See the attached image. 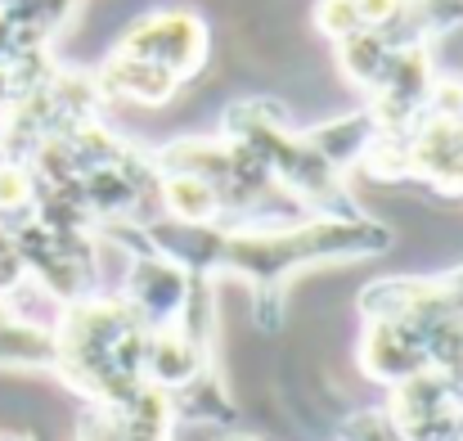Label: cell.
<instances>
[{"label": "cell", "mask_w": 463, "mask_h": 441, "mask_svg": "<svg viewBox=\"0 0 463 441\" xmlns=\"http://www.w3.org/2000/svg\"><path fill=\"white\" fill-rule=\"evenodd\" d=\"M157 253L180 262L184 271L216 280L234 275L248 284L252 311L261 329H279L288 284L328 262H360L392 248V230L383 221L360 216H293L270 225H175V221H145L136 225Z\"/></svg>", "instance_id": "6da1fadb"}, {"label": "cell", "mask_w": 463, "mask_h": 441, "mask_svg": "<svg viewBox=\"0 0 463 441\" xmlns=\"http://www.w3.org/2000/svg\"><path fill=\"white\" fill-rule=\"evenodd\" d=\"M360 369L373 383L414 374L463 379V266L432 280H378L360 293Z\"/></svg>", "instance_id": "7a4b0ae2"}, {"label": "cell", "mask_w": 463, "mask_h": 441, "mask_svg": "<svg viewBox=\"0 0 463 441\" xmlns=\"http://www.w3.org/2000/svg\"><path fill=\"white\" fill-rule=\"evenodd\" d=\"M54 379H63L90 410H118L136 401L145 383L149 324L122 293H81L50 320Z\"/></svg>", "instance_id": "3957f363"}, {"label": "cell", "mask_w": 463, "mask_h": 441, "mask_svg": "<svg viewBox=\"0 0 463 441\" xmlns=\"http://www.w3.org/2000/svg\"><path fill=\"white\" fill-rule=\"evenodd\" d=\"M221 136L248 149L266 176L307 212V216H360L355 198L346 194V176L324 162V153L307 140V131L288 127L284 109L270 100L230 104L221 118Z\"/></svg>", "instance_id": "277c9868"}, {"label": "cell", "mask_w": 463, "mask_h": 441, "mask_svg": "<svg viewBox=\"0 0 463 441\" xmlns=\"http://www.w3.org/2000/svg\"><path fill=\"white\" fill-rule=\"evenodd\" d=\"M360 171L373 180H410L463 203V81L437 77L428 104L410 127L373 136Z\"/></svg>", "instance_id": "5b68a950"}, {"label": "cell", "mask_w": 463, "mask_h": 441, "mask_svg": "<svg viewBox=\"0 0 463 441\" xmlns=\"http://www.w3.org/2000/svg\"><path fill=\"white\" fill-rule=\"evenodd\" d=\"M113 50H122L131 59H145L162 72H171L180 86H189L207 68L212 36H207V23L198 14H189V9H154V14L136 18Z\"/></svg>", "instance_id": "8992f818"}, {"label": "cell", "mask_w": 463, "mask_h": 441, "mask_svg": "<svg viewBox=\"0 0 463 441\" xmlns=\"http://www.w3.org/2000/svg\"><path fill=\"white\" fill-rule=\"evenodd\" d=\"M175 406L162 388H145L136 401L118 410H90L77 424V441H171Z\"/></svg>", "instance_id": "52a82bcc"}]
</instances>
